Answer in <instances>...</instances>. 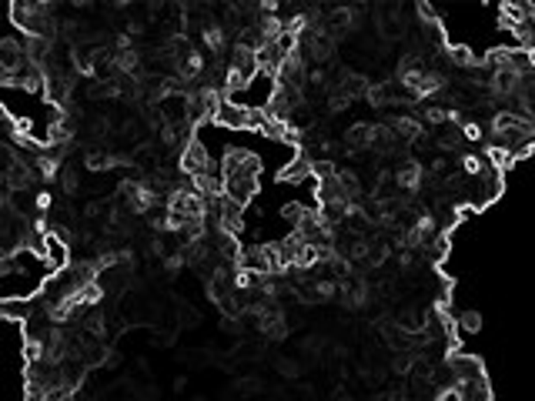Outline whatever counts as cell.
I'll use <instances>...</instances> for the list:
<instances>
[{
  "mask_svg": "<svg viewBox=\"0 0 535 401\" xmlns=\"http://www.w3.org/2000/svg\"><path fill=\"white\" fill-rule=\"evenodd\" d=\"M258 117L261 110H251V108H241L234 101H221L217 104V114H214V124L224 127V131H258Z\"/></svg>",
  "mask_w": 535,
  "mask_h": 401,
  "instance_id": "6da1fadb",
  "label": "cell"
},
{
  "mask_svg": "<svg viewBox=\"0 0 535 401\" xmlns=\"http://www.w3.org/2000/svg\"><path fill=\"white\" fill-rule=\"evenodd\" d=\"M448 371L455 374V385L452 388H465V385H482V381H489V374H485V365L472 355H462V351H452L448 355Z\"/></svg>",
  "mask_w": 535,
  "mask_h": 401,
  "instance_id": "7a4b0ae2",
  "label": "cell"
},
{
  "mask_svg": "<svg viewBox=\"0 0 535 401\" xmlns=\"http://www.w3.org/2000/svg\"><path fill=\"white\" fill-rule=\"evenodd\" d=\"M258 174H261V161L251 151H245V147H231L224 154V161H221V177L224 181H231V177H255L258 181Z\"/></svg>",
  "mask_w": 535,
  "mask_h": 401,
  "instance_id": "3957f363",
  "label": "cell"
},
{
  "mask_svg": "<svg viewBox=\"0 0 535 401\" xmlns=\"http://www.w3.org/2000/svg\"><path fill=\"white\" fill-rule=\"evenodd\" d=\"M214 168V161H211V154H208V147L201 144L198 138L194 140H187L181 147V170H184V177H201V174H208V170Z\"/></svg>",
  "mask_w": 535,
  "mask_h": 401,
  "instance_id": "277c9868",
  "label": "cell"
},
{
  "mask_svg": "<svg viewBox=\"0 0 535 401\" xmlns=\"http://www.w3.org/2000/svg\"><path fill=\"white\" fill-rule=\"evenodd\" d=\"M475 187H478V191H475V198H472V207L475 211H482V207H489L492 200L502 194V174L495 168H489L482 177H475Z\"/></svg>",
  "mask_w": 535,
  "mask_h": 401,
  "instance_id": "5b68a950",
  "label": "cell"
},
{
  "mask_svg": "<svg viewBox=\"0 0 535 401\" xmlns=\"http://www.w3.org/2000/svg\"><path fill=\"white\" fill-rule=\"evenodd\" d=\"M34 311H37V305H34L31 298H24V294H7L3 305H0L3 321H10V324H27L34 318Z\"/></svg>",
  "mask_w": 535,
  "mask_h": 401,
  "instance_id": "8992f818",
  "label": "cell"
},
{
  "mask_svg": "<svg viewBox=\"0 0 535 401\" xmlns=\"http://www.w3.org/2000/svg\"><path fill=\"white\" fill-rule=\"evenodd\" d=\"M315 174V161L305 154H298L294 161H288L285 168H281V174H278V181L281 184H301V181H308Z\"/></svg>",
  "mask_w": 535,
  "mask_h": 401,
  "instance_id": "52a82bcc",
  "label": "cell"
},
{
  "mask_svg": "<svg viewBox=\"0 0 535 401\" xmlns=\"http://www.w3.org/2000/svg\"><path fill=\"white\" fill-rule=\"evenodd\" d=\"M47 264L54 268V275H61V271L71 268V247H67V241H61L54 231L47 234Z\"/></svg>",
  "mask_w": 535,
  "mask_h": 401,
  "instance_id": "ba28073f",
  "label": "cell"
},
{
  "mask_svg": "<svg viewBox=\"0 0 535 401\" xmlns=\"http://www.w3.org/2000/svg\"><path fill=\"white\" fill-rule=\"evenodd\" d=\"M67 80L61 78V74H54V71H47V84H44V94H47V101L50 104H64L67 101Z\"/></svg>",
  "mask_w": 535,
  "mask_h": 401,
  "instance_id": "9c48e42d",
  "label": "cell"
},
{
  "mask_svg": "<svg viewBox=\"0 0 535 401\" xmlns=\"http://www.w3.org/2000/svg\"><path fill=\"white\" fill-rule=\"evenodd\" d=\"M459 161H462V170H465V174H472V177H482V174L489 170V161H485V157H478V154H462Z\"/></svg>",
  "mask_w": 535,
  "mask_h": 401,
  "instance_id": "30bf717a",
  "label": "cell"
},
{
  "mask_svg": "<svg viewBox=\"0 0 535 401\" xmlns=\"http://www.w3.org/2000/svg\"><path fill=\"white\" fill-rule=\"evenodd\" d=\"M418 181H422V168H418V164H405V168L398 170V184H401V187L415 191V187H418Z\"/></svg>",
  "mask_w": 535,
  "mask_h": 401,
  "instance_id": "8fae6325",
  "label": "cell"
},
{
  "mask_svg": "<svg viewBox=\"0 0 535 401\" xmlns=\"http://www.w3.org/2000/svg\"><path fill=\"white\" fill-rule=\"evenodd\" d=\"M395 131H398V138H405V140H415L418 134H422L418 121H412V117H398V121H395Z\"/></svg>",
  "mask_w": 535,
  "mask_h": 401,
  "instance_id": "7c38bea8",
  "label": "cell"
},
{
  "mask_svg": "<svg viewBox=\"0 0 535 401\" xmlns=\"http://www.w3.org/2000/svg\"><path fill=\"white\" fill-rule=\"evenodd\" d=\"M459 328L465 331V335H475V331H482V314L478 311H465L459 318Z\"/></svg>",
  "mask_w": 535,
  "mask_h": 401,
  "instance_id": "4fadbf2b",
  "label": "cell"
},
{
  "mask_svg": "<svg viewBox=\"0 0 535 401\" xmlns=\"http://www.w3.org/2000/svg\"><path fill=\"white\" fill-rule=\"evenodd\" d=\"M204 41H208L211 50H221V47H224V31L214 27V24H208V27H204Z\"/></svg>",
  "mask_w": 535,
  "mask_h": 401,
  "instance_id": "5bb4252c",
  "label": "cell"
},
{
  "mask_svg": "<svg viewBox=\"0 0 535 401\" xmlns=\"http://www.w3.org/2000/svg\"><path fill=\"white\" fill-rule=\"evenodd\" d=\"M462 138L472 140V144H478V140H485V134H482V127H478L475 121H469L465 127H462Z\"/></svg>",
  "mask_w": 535,
  "mask_h": 401,
  "instance_id": "9a60e30c",
  "label": "cell"
},
{
  "mask_svg": "<svg viewBox=\"0 0 535 401\" xmlns=\"http://www.w3.org/2000/svg\"><path fill=\"white\" fill-rule=\"evenodd\" d=\"M422 117H425L428 124H442V121H448V110H442V108H425V110H422Z\"/></svg>",
  "mask_w": 535,
  "mask_h": 401,
  "instance_id": "2e32d148",
  "label": "cell"
},
{
  "mask_svg": "<svg viewBox=\"0 0 535 401\" xmlns=\"http://www.w3.org/2000/svg\"><path fill=\"white\" fill-rule=\"evenodd\" d=\"M34 204H37V211H47V207H50V204H54V198H50V194H37V200H34Z\"/></svg>",
  "mask_w": 535,
  "mask_h": 401,
  "instance_id": "e0dca14e",
  "label": "cell"
}]
</instances>
